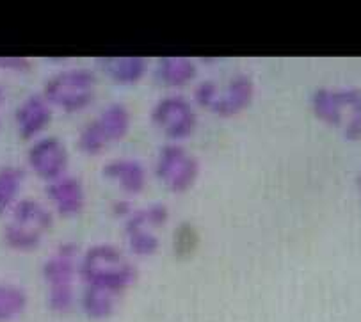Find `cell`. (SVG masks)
Returning <instances> with one entry per match:
<instances>
[{
    "label": "cell",
    "mask_w": 361,
    "mask_h": 322,
    "mask_svg": "<svg viewBox=\"0 0 361 322\" xmlns=\"http://www.w3.org/2000/svg\"><path fill=\"white\" fill-rule=\"evenodd\" d=\"M78 273L91 287L114 290L121 294L134 283L137 271L112 244L91 246L82 256Z\"/></svg>",
    "instance_id": "obj_1"
},
{
    "label": "cell",
    "mask_w": 361,
    "mask_h": 322,
    "mask_svg": "<svg viewBox=\"0 0 361 322\" xmlns=\"http://www.w3.org/2000/svg\"><path fill=\"white\" fill-rule=\"evenodd\" d=\"M97 77L86 68H71L54 75L45 84L43 97L50 105H57L66 113H78L86 109L94 98Z\"/></svg>",
    "instance_id": "obj_2"
},
{
    "label": "cell",
    "mask_w": 361,
    "mask_h": 322,
    "mask_svg": "<svg viewBox=\"0 0 361 322\" xmlns=\"http://www.w3.org/2000/svg\"><path fill=\"white\" fill-rule=\"evenodd\" d=\"M155 175L169 191L185 192L200 175V162L180 144H166L157 159Z\"/></svg>",
    "instance_id": "obj_3"
},
{
    "label": "cell",
    "mask_w": 361,
    "mask_h": 322,
    "mask_svg": "<svg viewBox=\"0 0 361 322\" xmlns=\"http://www.w3.org/2000/svg\"><path fill=\"white\" fill-rule=\"evenodd\" d=\"M196 121L194 107L180 94L164 97L152 109V123L175 141L189 137L196 128Z\"/></svg>",
    "instance_id": "obj_4"
},
{
    "label": "cell",
    "mask_w": 361,
    "mask_h": 322,
    "mask_svg": "<svg viewBox=\"0 0 361 322\" xmlns=\"http://www.w3.org/2000/svg\"><path fill=\"white\" fill-rule=\"evenodd\" d=\"M27 162L42 180H47L50 184L66 175L68 150L61 139L54 137V135H43L34 141L32 147L29 148Z\"/></svg>",
    "instance_id": "obj_5"
},
{
    "label": "cell",
    "mask_w": 361,
    "mask_h": 322,
    "mask_svg": "<svg viewBox=\"0 0 361 322\" xmlns=\"http://www.w3.org/2000/svg\"><path fill=\"white\" fill-rule=\"evenodd\" d=\"M52 121V105L43 94H30L15 113V123L23 139H32L42 134Z\"/></svg>",
    "instance_id": "obj_6"
},
{
    "label": "cell",
    "mask_w": 361,
    "mask_h": 322,
    "mask_svg": "<svg viewBox=\"0 0 361 322\" xmlns=\"http://www.w3.org/2000/svg\"><path fill=\"white\" fill-rule=\"evenodd\" d=\"M47 194L52 205L56 206L57 213L64 218H71L82 212L86 205V196H84V187L78 178L75 176H61L57 180L50 182L47 187Z\"/></svg>",
    "instance_id": "obj_7"
},
{
    "label": "cell",
    "mask_w": 361,
    "mask_h": 322,
    "mask_svg": "<svg viewBox=\"0 0 361 322\" xmlns=\"http://www.w3.org/2000/svg\"><path fill=\"white\" fill-rule=\"evenodd\" d=\"M255 84L247 75H235L226 87V93L219 94L216 104L212 105V113L217 116L231 118L235 114L247 109L253 100Z\"/></svg>",
    "instance_id": "obj_8"
},
{
    "label": "cell",
    "mask_w": 361,
    "mask_h": 322,
    "mask_svg": "<svg viewBox=\"0 0 361 322\" xmlns=\"http://www.w3.org/2000/svg\"><path fill=\"white\" fill-rule=\"evenodd\" d=\"M77 246L73 242H63L57 247L56 255L50 256L43 266V278L50 287L56 285H73L75 276V255H77Z\"/></svg>",
    "instance_id": "obj_9"
},
{
    "label": "cell",
    "mask_w": 361,
    "mask_h": 322,
    "mask_svg": "<svg viewBox=\"0 0 361 322\" xmlns=\"http://www.w3.org/2000/svg\"><path fill=\"white\" fill-rule=\"evenodd\" d=\"M196 77V64L189 57L166 56L157 61L155 79L162 86L182 87Z\"/></svg>",
    "instance_id": "obj_10"
},
{
    "label": "cell",
    "mask_w": 361,
    "mask_h": 322,
    "mask_svg": "<svg viewBox=\"0 0 361 322\" xmlns=\"http://www.w3.org/2000/svg\"><path fill=\"white\" fill-rule=\"evenodd\" d=\"M104 175L109 180L118 182L119 187L128 194H137L146 185V169L137 161L119 159V161L107 162L104 168Z\"/></svg>",
    "instance_id": "obj_11"
},
{
    "label": "cell",
    "mask_w": 361,
    "mask_h": 322,
    "mask_svg": "<svg viewBox=\"0 0 361 322\" xmlns=\"http://www.w3.org/2000/svg\"><path fill=\"white\" fill-rule=\"evenodd\" d=\"M9 223H15L22 228L45 235L47 230L52 226V213L36 199L22 198L11 206V221Z\"/></svg>",
    "instance_id": "obj_12"
},
{
    "label": "cell",
    "mask_w": 361,
    "mask_h": 322,
    "mask_svg": "<svg viewBox=\"0 0 361 322\" xmlns=\"http://www.w3.org/2000/svg\"><path fill=\"white\" fill-rule=\"evenodd\" d=\"M98 64L107 71L109 77L119 84H135L145 77L148 70V61L137 56L102 57Z\"/></svg>",
    "instance_id": "obj_13"
},
{
    "label": "cell",
    "mask_w": 361,
    "mask_h": 322,
    "mask_svg": "<svg viewBox=\"0 0 361 322\" xmlns=\"http://www.w3.org/2000/svg\"><path fill=\"white\" fill-rule=\"evenodd\" d=\"M121 294L114 292V290L102 289V287H91L87 285L82 292V310L93 321H104L109 318L116 311L118 306V299Z\"/></svg>",
    "instance_id": "obj_14"
},
{
    "label": "cell",
    "mask_w": 361,
    "mask_h": 322,
    "mask_svg": "<svg viewBox=\"0 0 361 322\" xmlns=\"http://www.w3.org/2000/svg\"><path fill=\"white\" fill-rule=\"evenodd\" d=\"M97 123L109 142L121 141L130 130V113L125 105L111 104L102 111Z\"/></svg>",
    "instance_id": "obj_15"
},
{
    "label": "cell",
    "mask_w": 361,
    "mask_h": 322,
    "mask_svg": "<svg viewBox=\"0 0 361 322\" xmlns=\"http://www.w3.org/2000/svg\"><path fill=\"white\" fill-rule=\"evenodd\" d=\"M25 173L18 166H4L0 168V216L8 212L18 202Z\"/></svg>",
    "instance_id": "obj_16"
},
{
    "label": "cell",
    "mask_w": 361,
    "mask_h": 322,
    "mask_svg": "<svg viewBox=\"0 0 361 322\" xmlns=\"http://www.w3.org/2000/svg\"><path fill=\"white\" fill-rule=\"evenodd\" d=\"M27 294L20 287L0 281V322H11L25 311Z\"/></svg>",
    "instance_id": "obj_17"
},
{
    "label": "cell",
    "mask_w": 361,
    "mask_h": 322,
    "mask_svg": "<svg viewBox=\"0 0 361 322\" xmlns=\"http://www.w3.org/2000/svg\"><path fill=\"white\" fill-rule=\"evenodd\" d=\"M168 209L162 203H152L146 209H139L132 212L127 219H125V230H135V228H153V226H162L168 221Z\"/></svg>",
    "instance_id": "obj_18"
},
{
    "label": "cell",
    "mask_w": 361,
    "mask_h": 322,
    "mask_svg": "<svg viewBox=\"0 0 361 322\" xmlns=\"http://www.w3.org/2000/svg\"><path fill=\"white\" fill-rule=\"evenodd\" d=\"M43 239V233L32 232V230L22 228L15 223H8L4 228V240L9 247L16 252H32L39 246Z\"/></svg>",
    "instance_id": "obj_19"
},
{
    "label": "cell",
    "mask_w": 361,
    "mask_h": 322,
    "mask_svg": "<svg viewBox=\"0 0 361 322\" xmlns=\"http://www.w3.org/2000/svg\"><path fill=\"white\" fill-rule=\"evenodd\" d=\"M128 239V247L134 255L139 256H149L155 255L160 247L159 237L153 235L149 230L146 228H135V230H125Z\"/></svg>",
    "instance_id": "obj_20"
},
{
    "label": "cell",
    "mask_w": 361,
    "mask_h": 322,
    "mask_svg": "<svg viewBox=\"0 0 361 322\" xmlns=\"http://www.w3.org/2000/svg\"><path fill=\"white\" fill-rule=\"evenodd\" d=\"M109 141L105 139L104 132L98 127L97 120L87 123L78 135V148L87 155H98L105 150Z\"/></svg>",
    "instance_id": "obj_21"
},
{
    "label": "cell",
    "mask_w": 361,
    "mask_h": 322,
    "mask_svg": "<svg viewBox=\"0 0 361 322\" xmlns=\"http://www.w3.org/2000/svg\"><path fill=\"white\" fill-rule=\"evenodd\" d=\"M197 246V232L190 223H182L175 233V249L178 256H189Z\"/></svg>",
    "instance_id": "obj_22"
},
{
    "label": "cell",
    "mask_w": 361,
    "mask_h": 322,
    "mask_svg": "<svg viewBox=\"0 0 361 322\" xmlns=\"http://www.w3.org/2000/svg\"><path fill=\"white\" fill-rule=\"evenodd\" d=\"M75 294L73 285H56L50 287L49 292V306L57 314H64L73 306Z\"/></svg>",
    "instance_id": "obj_23"
},
{
    "label": "cell",
    "mask_w": 361,
    "mask_h": 322,
    "mask_svg": "<svg viewBox=\"0 0 361 322\" xmlns=\"http://www.w3.org/2000/svg\"><path fill=\"white\" fill-rule=\"evenodd\" d=\"M219 87H217V84L214 80H203L194 89V100H196V104L200 107L210 111L212 105L217 101V98H219Z\"/></svg>",
    "instance_id": "obj_24"
},
{
    "label": "cell",
    "mask_w": 361,
    "mask_h": 322,
    "mask_svg": "<svg viewBox=\"0 0 361 322\" xmlns=\"http://www.w3.org/2000/svg\"><path fill=\"white\" fill-rule=\"evenodd\" d=\"M30 68V61L20 56H0V70L25 71Z\"/></svg>",
    "instance_id": "obj_25"
},
{
    "label": "cell",
    "mask_w": 361,
    "mask_h": 322,
    "mask_svg": "<svg viewBox=\"0 0 361 322\" xmlns=\"http://www.w3.org/2000/svg\"><path fill=\"white\" fill-rule=\"evenodd\" d=\"M112 212L116 213V216H121V218L127 219L128 216H130V205H128L127 202H116L112 203Z\"/></svg>",
    "instance_id": "obj_26"
},
{
    "label": "cell",
    "mask_w": 361,
    "mask_h": 322,
    "mask_svg": "<svg viewBox=\"0 0 361 322\" xmlns=\"http://www.w3.org/2000/svg\"><path fill=\"white\" fill-rule=\"evenodd\" d=\"M4 100H6V93H4V87L0 86V105L4 104Z\"/></svg>",
    "instance_id": "obj_27"
}]
</instances>
